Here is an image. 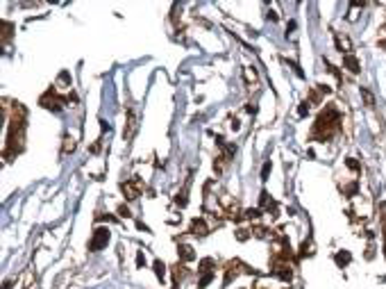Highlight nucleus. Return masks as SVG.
Masks as SVG:
<instances>
[{
	"mask_svg": "<svg viewBox=\"0 0 386 289\" xmlns=\"http://www.w3.org/2000/svg\"><path fill=\"white\" fill-rule=\"evenodd\" d=\"M346 164H348V166H350V169H352V171H357V169H359V164H357V162H354V160H352V157H350V160H348V162H346Z\"/></svg>",
	"mask_w": 386,
	"mask_h": 289,
	"instance_id": "nucleus-8",
	"label": "nucleus"
},
{
	"mask_svg": "<svg viewBox=\"0 0 386 289\" xmlns=\"http://www.w3.org/2000/svg\"><path fill=\"white\" fill-rule=\"evenodd\" d=\"M179 255H182V260H193V257H195L191 246H182V248H179Z\"/></svg>",
	"mask_w": 386,
	"mask_h": 289,
	"instance_id": "nucleus-4",
	"label": "nucleus"
},
{
	"mask_svg": "<svg viewBox=\"0 0 386 289\" xmlns=\"http://www.w3.org/2000/svg\"><path fill=\"white\" fill-rule=\"evenodd\" d=\"M384 255H386V246H384Z\"/></svg>",
	"mask_w": 386,
	"mask_h": 289,
	"instance_id": "nucleus-14",
	"label": "nucleus"
},
{
	"mask_svg": "<svg viewBox=\"0 0 386 289\" xmlns=\"http://www.w3.org/2000/svg\"><path fill=\"white\" fill-rule=\"evenodd\" d=\"M155 271H157V276H159V278L166 276V269H164V264H161V262H155Z\"/></svg>",
	"mask_w": 386,
	"mask_h": 289,
	"instance_id": "nucleus-7",
	"label": "nucleus"
},
{
	"mask_svg": "<svg viewBox=\"0 0 386 289\" xmlns=\"http://www.w3.org/2000/svg\"><path fill=\"white\" fill-rule=\"evenodd\" d=\"M361 93H363V98H366V103H368V105H373V96H370L368 91H361Z\"/></svg>",
	"mask_w": 386,
	"mask_h": 289,
	"instance_id": "nucleus-11",
	"label": "nucleus"
},
{
	"mask_svg": "<svg viewBox=\"0 0 386 289\" xmlns=\"http://www.w3.org/2000/svg\"><path fill=\"white\" fill-rule=\"evenodd\" d=\"M348 262H350V253H348V251H346V253H338V255H336V264H338V266L348 264Z\"/></svg>",
	"mask_w": 386,
	"mask_h": 289,
	"instance_id": "nucleus-5",
	"label": "nucleus"
},
{
	"mask_svg": "<svg viewBox=\"0 0 386 289\" xmlns=\"http://www.w3.org/2000/svg\"><path fill=\"white\" fill-rule=\"evenodd\" d=\"M382 46H384V48H386V41H382Z\"/></svg>",
	"mask_w": 386,
	"mask_h": 289,
	"instance_id": "nucleus-13",
	"label": "nucleus"
},
{
	"mask_svg": "<svg viewBox=\"0 0 386 289\" xmlns=\"http://www.w3.org/2000/svg\"><path fill=\"white\" fill-rule=\"evenodd\" d=\"M338 119H341V117H338V112H336L334 107H330L327 112H322L320 117H318V121H316V134L320 137L322 130H325V139H327V137H330L338 128Z\"/></svg>",
	"mask_w": 386,
	"mask_h": 289,
	"instance_id": "nucleus-1",
	"label": "nucleus"
},
{
	"mask_svg": "<svg viewBox=\"0 0 386 289\" xmlns=\"http://www.w3.org/2000/svg\"><path fill=\"white\" fill-rule=\"evenodd\" d=\"M268 173H271V162H268V164L263 166V171H261V178H263V180H266V176H268Z\"/></svg>",
	"mask_w": 386,
	"mask_h": 289,
	"instance_id": "nucleus-9",
	"label": "nucleus"
},
{
	"mask_svg": "<svg viewBox=\"0 0 386 289\" xmlns=\"http://www.w3.org/2000/svg\"><path fill=\"white\" fill-rule=\"evenodd\" d=\"M107 241H109V230L107 228H98L96 233H93V239H91V244H89V248L100 251L103 246H107Z\"/></svg>",
	"mask_w": 386,
	"mask_h": 289,
	"instance_id": "nucleus-2",
	"label": "nucleus"
},
{
	"mask_svg": "<svg viewBox=\"0 0 386 289\" xmlns=\"http://www.w3.org/2000/svg\"><path fill=\"white\" fill-rule=\"evenodd\" d=\"M307 112H309V105H307V103H302V107H300V117H304Z\"/></svg>",
	"mask_w": 386,
	"mask_h": 289,
	"instance_id": "nucleus-10",
	"label": "nucleus"
},
{
	"mask_svg": "<svg viewBox=\"0 0 386 289\" xmlns=\"http://www.w3.org/2000/svg\"><path fill=\"white\" fill-rule=\"evenodd\" d=\"M136 264H139V266H141V264H146V257H144V255H141V253H139V255H136Z\"/></svg>",
	"mask_w": 386,
	"mask_h": 289,
	"instance_id": "nucleus-12",
	"label": "nucleus"
},
{
	"mask_svg": "<svg viewBox=\"0 0 386 289\" xmlns=\"http://www.w3.org/2000/svg\"><path fill=\"white\" fill-rule=\"evenodd\" d=\"M193 235H205V223L202 221H193Z\"/></svg>",
	"mask_w": 386,
	"mask_h": 289,
	"instance_id": "nucleus-6",
	"label": "nucleus"
},
{
	"mask_svg": "<svg viewBox=\"0 0 386 289\" xmlns=\"http://www.w3.org/2000/svg\"><path fill=\"white\" fill-rule=\"evenodd\" d=\"M343 64L350 68L352 73H359V71H361V66H359V62H357V57H354V55H346V57H343Z\"/></svg>",
	"mask_w": 386,
	"mask_h": 289,
	"instance_id": "nucleus-3",
	"label": "nucleus"
}]
</instances>
